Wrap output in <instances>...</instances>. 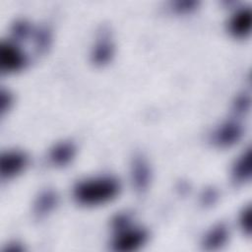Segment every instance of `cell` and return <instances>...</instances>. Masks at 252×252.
<instances>
[{"mask_svg": "<svg viewBox=\"0 0 252 252\" xmlns=\"http://www.w3.org/2000/svg\"><path fill=\"white\" fill-rule=\"evenodd\" d=\"M119 192V182L116 178L108 175L81 180L73 188L74 199L84 206L105 204L115 199Z\"/></svg>", "mask_w": 252, "mask_h": 252, "instance_id": "1", "label": "cell"}, {"mask_svg": "<svg viewBox=\"0 0 252 252\" xmlns=\"http://www.w3.org/2000/svg\"><path fill=\"white\" fill-rule=\"evenodd\" d=\"M116 232L112 241V248L115 251L128 252L137 250L148 239V232L141 227H131L128 225Z\"/></svg>", "mask_w": 252, "mask_h": 252, "instance_id": "2", "label": "cell"}, {"mask_svg": "<svg viewBox=\"0 0 252 252\" xmlns=\"http://www.w3.org/2000/svg\"><path fill=\"white\" fill-rule=\"evenodd\" d=\"M27 57L22 49L10 41H2L0 47V69L2 72H16L25 67Z\"/></svg>", "mask_w": 252, "mask_h": 252, "instance_id": "3", "label": "cell"}, {"mask_svg": "<svg viewBox=\"0 0 252 252\" xmlns=\"http://www.w3.org/2000/svg\"><path fill=\"white\" fill-rule=\"evenodd\" d=\"M242 126L233 120L222 123L212 135L213 143L220 148H227L235 145L242 137Z\"/></svg>", "mask_w": 252, "mask_h": 252, "instance_id": "4", "label": "cell"}, {"mask_svg": "<svg viewBox=\"0 0 252 252\" xmlns=\"http://www.w3.org/2000/svg\"><path fill=\"white\" fill-rule=\"evenodd\" d=\"M28 164V157L20 151H9L1 156L0 173L2 178H12L21 173Z\"/></svg>", "mask_w": 252, "mask_h": 252, "instance_id": "5", "label": "cell"}, {"mask_svg": "<svg viewBox=\"0 0 252 252\" xmlns=\"http://www.w3.org/2000/svg\"><path fill=\"white\" fill-rule=\"evenodd\" d=\"M151 168L142 155H136L131 163V181L138 192H144L151 182Z\"/></svg>", "mask_w": 252, "mask_h": 252, "instance_id": "6", "label": "cell"}, {"mask_svg": "<svg viewBox=\"0 0 252 252\" xmlns=\"http://www.w3.org/2000/svg\"><path fill=\"white\" fill-rule=\"evenodd\" d=\"M252 14L249 7L237 10L229 20L228 30L235 37H246L251 31Z\"/></svg>", "mask_w": 252, "mask_h": 252, "instance_id": "7", "label": "cell"}, {"mask_svg": "<svg viewBox=\"0 0 252 252\" xmlns=\"http://www.w3.org/2000/svg\"><path fill=\"white\" fill-rule=\"evenodd\" d=\"M228 236L229 231L226 224L219 222L206 233L202 245L206 250H217L226 243Z\"/></svg>", "mask_w": 252, "mask_h": 252, "instance_id": "8", "label": "cell"}, {"mask_svg": "<svg viewBox=\"0 0 252 252\" xmlns=\"http://www.w3.org/2000/svg\"><path fill=\"white\" fill-rule=\"evenodd\" d=\"M251 176V149L247 148L234 161L231 168V177L235 184H242Z\"/></svg>", "mask_w": 252, "mask_h": 252, "instance_id": "9", "label": "cell"}, {"mask_svg": "<svg viewBox=\"0 0 252 252\" xmlns=\"http://www.w3.org/2000/svg\"><path fill=\"white\" fill-rule=\"evenodd\" d=\"M76 147L71 142H61L56 144L49 152V161L56 166L67 165L75 157Z\"/></svg>", "mask_w": 252, "mask_h": 252, "instance_id": "10", "label": "cell"}, {"mask_svg": "<svg viewBox=\"0 0 252 252\" xmlns=\"http://www.w3.org/2000/svg\"><path fill=\"white\" fill-rule=\"evenodd\" d=\"M59 201L57 193L51 189L43 190L36 198L33 206V212L36 218H44L55 209Z\"/></svg>", "mask_w": 252, "mask_h": 252, "instance_id": "11", "label": "cell"}, {"mask_svg": "<svg viewBox=\"0 0 252 252\" xmlns=\"http://www.w3.org/2000/svg\"><path fill=\"white\" fill-rule=\"evenodd\" d=\"M113 56V44L106 34H102L92 51V61L102 66L107 64Z\"/></svg>", "mask_w": 252, "mask_h": 252, "instance_id": "12", "label": "cell"}, {"mask_svg": "<svg viewBox=\"0 0 252 252\" xmlns=\"http://www.w3.org/2000/svg\"><path fill=\"white\" fill-rule=\"evenodd\" d=\"M51 34L50 32L46 28H41L36 31L34 35L35 48L38 53L45 52L50 45Z\"/></svg>", "mask_w": 252, "mask_h": 252, "instance_id": "13", "label": "cell"}, {"mask_svg": "<svg viewBox=\"0 0 252 252\" xmlns=\"http://www.w3.org/2000/svg\"><path fill=\"white\" fill-rule=\"evenodd\" d=\"M239 225L246 235L251 233V206H245L239 216Z\"/></svg>", "mask_w": 252, "mask_h": 252, "instance_id": "14", "label": "cell"}, {"mask_svg": "<svg viewBox=\"0 0 252 252\" xmlns=\"http://www.w3.org/2000/svg\"><path fill=\"white\" fill-rule=\"evenodd\" d=\"M250 107V97L248 94H242L236 96L233 101V111L236 114H243L248 111Z\"/></svg>", "mask_w": 252, "mask_h": 252, "instance_id": "15", "label": "cell"}, {"mask_svg": "<svg viewBox=\"0 0 252 252\" xmlns=\"http://www.w3.org/2000/svg\"><path fill=\"white\" fill-rule=\"evenodd\" d=\"M219 198L218 190L214 187H208L203 190L200 196V202L205 207H210L214 205Z\"/></svg>", "mask_w": 252, "mask_h": 252, "instance_id": "16", "label": "cell"}, {"mask_svg": "<svg viewBox=\"0 0 252 252\" xmlns=\"http://www.w3.org/2000/svg\"><path fill=\"white\" fill-rule=\"evenodd\" d=\"M12 32L17 39L27 38L31 33V27L26 21H18L13 25Z\"/></svg>", "mask_w": 252, "mask_h": 252, "instance_id": "17", "label": "cell"}, {"mask_svg": "<svg viewBox=\"0 0 252 252\" xmlns=\"http://www.w3.org/2000/svg\"><path fill=\"white\" fill-rule=\"evenodd\" d=\"M130 221H131V218L129 214H126V213L117 214L112 220V226L117 231L130 225Z\"/></svg>", "mask_w": 252, "mask_h": 252, "instance_id": "18", "label": "cell"}, {"mask_svg": "<svg viewBox=\"0 0 252 252\" xmlns=\"http://www.w3.org/2000/svg\"><path fill=\"white\" fill-rule=\"evenodd\" d=\"M195 1H178L174 5V10L178 13H188L195 9L196 6Z\"/></svg>", "mask_w": 252, "mask_h": 252, "instance_id": "19", "label": "cell"}, {"mask_svg": "<svg viewBox=\"0 0 252 252\" xmlns=\"http://www.w3.org/2000/svg\"><path fill=\"white\" fill-rule=\"evenodd\" d=\"M13 101V97L12 94L9 92L6 91H2L1 92V98H0V107H1V111L5 112L6 110H8L12 104Z\"/></svg>", "mask_w": 252, "mask_h": 252, "instance_id": "20", "label": "cell"}, {"mask_svg": "<svg viewBox=\"0 0 252 252\" xmlns=\"http://www.w3.org/2000/svg\"><path fill=\"white\" fill-rule=\"evenodd\" d=\"M5 250H7V251H12V252H18V251H22L23 250V247L20 245V244H18V243H12V244H10L9 246H7L6 248H5Z\"/></svg>", "mask_w": 252, "mask_h": 252, "instance_id": "21", "label": "cell"}]
</instances>
